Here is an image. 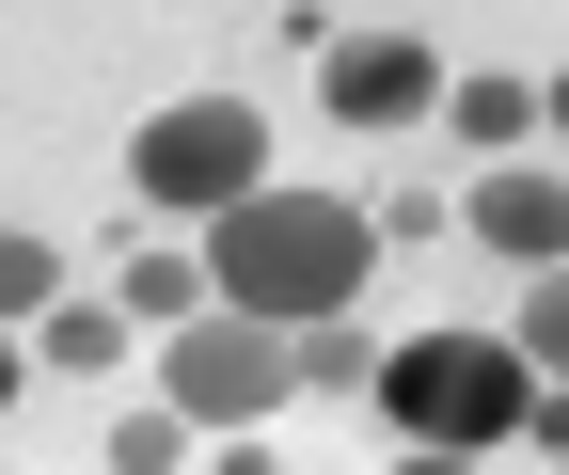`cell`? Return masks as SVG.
Returning <instances> with one entry per match:
<instances>
[{
	"mask_svg": "<svg viewBox=\"0 0 569 475\" xmlns=\"http://www.w3.org/2000/svg\"><path fill=\"white\" fill-rule=\"evenodd\" d=\"M365 269H380V222L332 207V190H253V207L206 222V286H222V317H253V333L348 317V301H365Z\"/></svg>",
	"mask_w": 569,
	"mask_h": 475,
	"instance_id": "obj_1",
	"label": "cell"
},
{
	"mask_svg": "<svg viewBox=\"0 0 569 475\" xmlns=\"http://www.w3.org/2000/svg\"><path fill=\"white\" fill-rule=\"evenodd\" d=\"M380 413H396V444H427V459H490V444H507L522 428V349H507V333H411V349H380Z\"/></svg>",
	"mask_w": 569,
	"mask_h": 475,
	"instance_id": "obj_2",
	"label": "cell"
},
{
	"mask_svg": "<svg viewBox=\"0 0 569 475\" xmlns=\"http://www.w3.org/2000/svg\"><path fill=\"white\" fill-rule=\"evenodd\" d=\"M127 190H142L159 222H222V207H253V190H269V127H253V96H174V111L127 144Z\"/></svg>",
	"mask_w": 569,
	"mask_h": 475,
	"instance_id": "obj_3",
	"label": "cell"
},
{
	"mask_svg": "<svg viewBox=\"0 0 569 475\" xmlns=\"http://www.w3.org/2000/svg\"><path fill=\"white\" fill-rule=\"evenodd\" d=\"M284 333H253V317H174V349H159V413L190 428V444H238V428H269L284 413Z\"/></svg>",
	"mask_w": 569,
	"mask_h": 475,
	"instance_id": "obj_4",
	"label": "cell"
},
{
	"mask_svg": "<svg viewBox=\"0 0 569 475\" xmlns=\"http://www.w3.org/2000/svg\"><path fill=\"white\" fill-rule=\"evenodd\" d=\"M317 111H332V127H427V111H443V48L332 32V48H317Z\"/></svg>",
	"mask_w": 569,
	"mask_h": 475,
	"instance_id": "obj_5",
	"label": "cell"
},
{
	"mask_svg": "<svg viewBox=\"0 0 569 475\" xmlns=\"http://www.w3.org/2000/svg\"><path fill=\"white\" fill-rule=\"evenodd\" d=\"M459 238L507 254V269H553V254H569V175H553V159H490V175L459 190Z\"/></svg>",
	"mask_w": 569,
	"mask_h": 475,
	"instance_id": "obj_6",
	"label": "cell"
},
{
	"mask_svg": "<svg viewBox=\"0 0 569 475\" xmlns=\"http://www.w3.org/2000/svg\"><path fill=\"white\" fill-rule=\"evenodd\" d=\"M443 127H459V159H522L538 144V80H490L475 63V80H443Z\"/></svg>",
	"mask_w": 569,
	"mask_h": 475,
	"instance_id": "obj_7",
	"label": "cell"
},
{
	"mask_svg": "<svg viewBox=\"0 0 569 475\" xmlns=\"http://www.w3.org/2000/svg\"><path fill=\"white\" fill-rule=\"evenodd\" d=\"M32 365H63V380L127 365V317H111V301H48V317H32Z\"/></svg>",
	"mask_w": 569,
	"mask_h": 475,
	"instance_id": "obj_8",
	"label": "cell"
},
{
	"mask_svg": "<svg viewBox=\"0 0 569 475\" xmlns=\"http://www.w3.org/2000/svg\"><path fill=\"white\" fill-rule=\"evenodd\" d=\"M111 317H127V333H174V317H206V269H190L174 238H159V254H127V301H111Z\"/></svg>",
	"mask_w": 569,
	"mask_h": 475,
	"instance_id": "obj_9",
	"label": "cell"
},
{
	"mask_svg": "<svg viewBox=\"0 0 569 475\" xmlns=\"http://www.w3.org/2000/svg\"><path fill=\"white\" fill-rule=\"evenodd\" d=\"M284 380H301V396H365V380H380V349H365L348 317H317V333H284Z\"/></svg>",
	"mask_w": 569,
	"mask_h": 475,
	"instance_id": "obj_10",
	"label": "cell"
},
{
	"mask_svg": "<svg viewBox=\"0 0 569 475\" xmlns=\"http://www.w3.org/2000/svg\"><path fill=\"white\" fill-rule=\"evenodd\" d=\"M507 349H522V380H569V254L522 269V333H507Z\"/></svg>",
	"mask_w": 569,
	"mask_h": 475,
	"instance_id": "obj_11",
	"label": "cell"
},
{
	"mask_svg": "<svg viewBox=\"0 0 569 475\" xmlns=\"http://www.w3.org/2000/svg\"><path fill=\"white\" fill-rule=\"evenodd\" d=\"M48 301H63V254H48V238H17V222H0V333H32Z\"/></svg>",
	"mask_w": 569,
	"mask_h": 475,
	"instance_id": "obj_12",
	"label": "cell"
},
{
	"mask_svg": "<svg viewBox=\"0 0 569 475\" xmlns=\"http://www.w3.org/2000/svg\"><path fill=\"white\" fill-rule=\"evenodd\" d=\"M174 459H190L174 413H127V428H111V475H174Z\"/></svg>",
	"mask_w": 569,
	"mask_h": 475,
	"instance_id": "obj_13",
	"label": "cell"
},
{
	"mask_svg": "<svg viewBox=\"0 0 569 475\" xmlns=\"http://www.w3.org/2000/svg\"><path fill=\"white\" fill-rule=\"evenodd\" d=\"M507 444H538V459H569V380H538V396H522V428H507Z\"/></svg>",
	"mask_w": 569,
	"mask_h": 475,
	"instance_id": "obj_14",
	"label": "cell"
},
{
	"mask_svg": "<svg viewBox=\"0 0 569 475\" xmlns=\"http://www.w3.org/2000/svg\"><path fill=\"white\" fill-rule=\"evenodd\" d=\"M17 380H32V349H17V333H0V413H17Z\"/></svg>",
	"mask_w": 569,
	"mask_h": 475,
	"instance_id": "obj_15",
	"label": "cell"
},
{
	"mask_svg": "<svg viewBox=\"0 0 569 475\" xmlns=\"http://www.w3.org/2000/svg\"><path fill=\"white\" fill-rule=\"evenodd\" d=\"M538 127H553V144H569V80H538Z\"/></svg>",
	"mask_w": 569,
	"mask_h": 475,
	"instance_id": "obj_16",
	"label": "cell"
},
{
	"mask_svg": "<svg viewBox=\"0 0 569 475\" xmlns=\"http://www.w3.org/2000/svg\"><path fill=\"white\" fill-rule=\"evenodd\" d=\"M396 475H475V459H427V444H411V459H396Z\"/></svg>",
	"mask_w": 569,
	"mask_h": 475,
	"instance_id": "obj_17",
	"label": "cell"
},
{
	"mask_svg": "<svg viewBox=\"0 0 569 475\" xmlns=\"http://www.w3.org/2000/svg\"><path fill=\"white\" fill-rule=\"evenodd\" d=\"M553 475H569V459H553Z\"/></svg>",
	"mask_w": 569,
	"mask_h": 475,
	"instance_id": "obj_18",
	"label": "cell"
}]
</instances>
